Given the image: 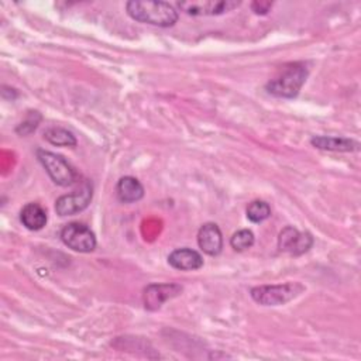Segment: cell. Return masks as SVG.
Instances as JSON below:
<instances>
[{
    "mask_svg": "<svg viewBox=\"0 0 361 361\" xmlns=\"http://www.w3.org/2000/svg\"><path fill=\"white\" fill-rule=\"evenodd\" d=\"M127 14L144 24L155 27H172L178 21L176 8L166 1H148V0H131L126 4Z\"/></svg>",
    "mask_w": 361,
    "mask_h": 361,
    "instance_id": "1",
    "label": "cell"
},
{
    "mask_svg": "<svg viewBox=\"0 0 361 361\" xmlns=\"http://www.w3.org/2000/svg\"><path fill=\"white\" fill-rule=\"evenodd\" d=\"M307 68L303 63H290L285 66L279 75L271 79L265 89L269 94L276 97L292 99L296 97L300 87L306 82Z\"/></svg>",
    "mask_w": 361,
    "mask_h": 361,
    "instance_id": "2",
    "label": "cell"
},
{
    "mask_svg": "<svg viewBox=\"0 0 361 361\" xmlns=\"http://www.w3.org/2000/svg\"><path fill=\"white\" fill-rule=\"evenodd\" d=\"M303 286L298 282H286L278 285L255 286L250 290L251 298L262 306H279L303 292Z\"/></svg>",
    "mask_w": 361,
    "mask_h": 361,
    "instance_id": "3",
    "label": "cell"
},
{
    "mask_svg": "<svg viewBox=\"0 0 361 361\" xmlns=\"http://www.w3.org/2000/svg\"><path fill=\"white\" fill-rule=\"evenodd\" d=\"M37 158L49 175V178L59 186H71L76 182L78 173L71 164L62 157L48 149H37Z\"/></svg>",
    "mask_w": 361,
    "mask_h": 361,
    "instance_id": "4",
    "label": "cell"
},
{
    "mask_svg": "<svg viewBox=\"0 0 361 361\" xmlns=\"http://www.w3.org/2000/svg\"><path fill=\"white\" fill-rule=\"evenodd\" d=\"M61 240L68 248L79 252H90L96 248L94 233L87 226L78 221L68 223L61 230Z\"/></svg>",
    "mask_w": 361,
    "mask_h": 361,
    "instance_id": "5",
    "label": "cell"
},
{
    "mask_svg": "<svg viewBox=\"0 0 361 361\" xmlns=\"http://www.w3.org/2000/svg\"><path fill=\"white\" fill-rule=\"evenodd\" d=\"M93 189L92 183L89 180H85L82 186L76 190H73L69 195H62L55 202V212L56 214L65 217V216H73L80 212H83L90 200H92Z\"/></svg>",
    "mask_w": 361,
    "mask_h": 361,
    "instance_id": "6",
    "label": "cell"
},
{
    "mask_svg": "<svg viewBox=\"0 0 361 361\" xmlns=\"http://www.w3.org/2000/svg\"><path fill=\"white\" fill-rule=\"evenodd\" d=\"M241 1L235 0H189L178 1V7L189 16H219L237 8Z\"/></svg>",
    "mask_w": 361,
    "mask_h": 361,
    "instance_id": "7",
    "label": "cell"
},
{
    "mask_svg": "<svg viewBox=\"0 0 361 361\" xmlns=\"http://www.w3.org/2000/svg\"><path fill=\"white\" fill-rule=\"evenodd\" d=\"M313 245V237L307 231H298L292 226H286L281 230L278 235V248L282 252H289L292 255H300Z\"/></svg>",
    "mask_w": 361,
    "mask_h": 361,
    "instance_id": "8",
    "label": "cell"
},
{
    "mask_svg": "<svg viewBox=\"0 0 361 361\" xmlns=\"http://www.w3.org/2000/svg\"><path fill=\"white\" fill-rule=\"evenodd\" d=\"M182 292V286L175 283H152L144 289V306L148 310H157L171 298L178 296Z\"/></svg>",
    "mask_w": 361,
    "mask_h": 361,
    "instance_id": "9",
    "label": "cell"
},
{
    "mask_svg": "<svg viewBox=\"0 0 361 361\" xmlns=\"http://www.w3.org/2000/svg\"><path fill=\"white\" fill-rule=\"evenodd\" d=\"M199 248L207 255H219L223 248V237L216 223H204L197 231Z\"/></svg>",
    "mask_w": 361,
    "mask_h": 361,
    "instance_id": "10",
    "label": "cell"
},
{
    "mask_svg": "<svg viewBox=\"0 0 361 361\" xmlns=\"http://www.w3.org/2000/svg\"><path fill=\"white\" fill-rule=\"evenodd\" d=\"M168 262L172 268L179 271H196L203 267L202 255L188 247L176 248L168 255Z\"/></svg>",
    "mask_w": 361,
    "mask_h": 361,
    "instance_id": "11",
    "label": "cell"
},
{
    "mask_svg": "<svg viewBox=\"0 0 361 361\" xmlns=\"http://www.w3.org/2000/svg\"><path fill=\"white\" fill-rule=\"evenodd\" d=\"M312 145L319 149L327 151H338V152H351L357 151L360 144L354 140L344 138V137H326V135H316L310 140Z\"/></svg>",
    "mask_w": 361,
    "mask_h": 361,
    "instance_id": "12",
    "label": "cell"
},
{
    "mask_svg": "<svg viewBox=\"0 0 361 361\" xmlns=\"http://www.w3.org/2000/svg\"><path fill=\"white\" fill-rule=\"evenodd\" d=\"M116 193L120 202L123 203H134L142 199L144 188L140 180L134 176H123L117 182Z\"/></svg>",
    "mask_w": 361,
    "mask_h": 361,
    "instance_id": "13",
    "label": "cell"
},
{
    "mask_svg": "<svg viewBox=\"0 0 361 361\" xmlns=\"http://www.w3.org/2000/svg\"><path fill=\"white\" fill-rule=\"evenodd\" d=\"M20 220L31 231L41 230L47 224V212L38 203H27L20 213Z\"/></svg>",
    "mask_w": 361,
    "mask_h": 361,
    "instance_id": "14",
    "label": "cell"
},
{
    "mask_svg": "<svg viewBox=\"0 0 361 361\" xmlns=\"http://www.w3.org/2000/svg\"><path fill=\"white\" fill-rule=\"evenodd\" d=\"M44 138L49 144L56 145V147H75L76 145L75 135L62 127H51V128L45 130Z\"/></svg>",
    "mask_w": 361,
    "mask_h": 361,
    "instance_id": "15",
    "label": "cell"
},
{
    "mask_svg": "<svg viewBox=\"0 0 361 361\" xmlns=\"http://www.w3.org/2000/svg\"><path fill=\"white\" fill-rule=\"evenodd\" d=\"M247 219L252 223H262L271 216V207L264 200H254L247 206Z\"/></svg>",
    "mask_w": 361,
    "mask_h": 361,
    "instance_id": "16",
    "label": "cell"
},
{
    "mask_svg": "<svg viewBox=\"0 0 361 361\" xmlns=\"http://www.w3.org/2000/svg\"><path fill=\"white\" fill-rule=\"evenodd\" d=\"M255 241V237H254V233L248 228H243V230H238L235 231L231 238H230V245L233 250L235 251H245L248 248L252 247Z\"/></svg>",
    "mask_w": 361,
    "mask_h": 361,
    "instance_id": "17",
    "label": "cell"
},
{
    "mask_svg": "<svg viewBox=\"0 0 361 361\" xmlns=\"http://www.w3.org/2000/svg\"><path fill=\"white\" fill-rule=\"evenodd\" d=\"M271 7H272V3L269 1H254L251 4V8L254 10L255 14H267Z\"/></svg>",
    "mask_w": 361,
    "mask_h": 361,
    "instance_id": "18",
    "label": "cell"
}]
</instances>
